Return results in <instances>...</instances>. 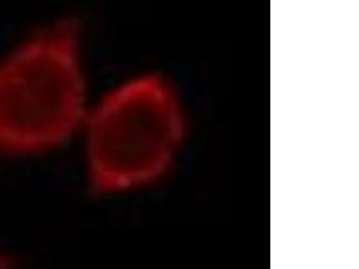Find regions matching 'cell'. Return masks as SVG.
Returning a JSON list of instances; mask_svg holds the SVG:
<instances>
[{"label":"cell","mask_w":359,"mask_h":269,"mask_svg":"<svg viewBox=\"0 0 359 269\" xmlns=\"http://www.w3.org/2000/svg\"><path fill=\"white\" fill-rule=\"evenodd\" d=\"M93 97L77 20L25 34L0 54V160H32L76 143Z\"/></svg>","instance_id":"obj_1"},{"label":"cell","mask_w":359,"mask_h":269,"mask_svg":"<svg viewBox=\"0 0 359 269\" xmlns=\"http://www.w3.org/2000/svg\"><path fill=\"white\" fill-rule=\"evenodd\" d=\"M189 131L186 104L168 76L123 78L93 97L76 142L88 186L118 197L158 185L178 165Z\"/></svg>","instance_id":"obj_2"},{"label":"cell","mask_w":359,"mask_h":269,"mask_svg":"<svg viewBox=\"0 0 359 269\" xmlns=\"http://www.w3.org/2000/svg\"><path fill=\"white\" fill-rule=\"evenodd\" d=\"M0 269H22V267L13 254L0 249Z\"/></svg>","instance_id":"obj_3"}]
</instances>
